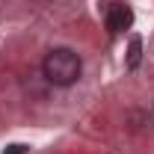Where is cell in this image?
Listing matches in <instances>:
<instances>
[{
  "label": "cell",
  "instance_id": "277c9868",
  "mask_svg": "<svg viewBox=\"0 0 154 154\" xmlns=\"http://www.w3.org/2000/svg\"><path fill=\"white\" fill-rule=\"evenodd\" d=\"M3 154H27V145H18V142H15V145H9Z\"/></svg>",
  "mask_w": 154,
  "mask_h": 154
},
{
  "label": "cell",
  "instance_id": "7a4b0ae2",
  "mask_svg": "<svg viewBox=\"0 0 154 154\" xmlns=\"http://www.w3.org/2000/svg\"><path fill=\"white\" fill-rule=\"evenodd\" d=\"M134 24V12H131V6H125V3H113L110 9H107V30L110 33H122V30H128Z\"/></svg>",
  "mask_w": 154,
  "mask_h": 154
},
{
  "label": "cell",
  "instance_id": "6da1fadb",
  "mask_svg": "<svg viewBox=\"0 0 154 154\" xmlns=\"http://www.w3.org/2000/svg\"><path fill=\"white\" fill-rule=\"evenodd\" d=\"M42 71L48 77V83H54V86H74L80 80L83 62L71 48H54L42 62Z\"/></svg>",
  "mask_w": 154,
  "mask_h": 154
},
{
  "label": "cell",
  "instance_id": "3957f363",
  "mask_svg": "<svg viewBox=\"0 0 154 154\" xmlns=\"http://www.w3.org/2000/svg\"><path fill=\"white\" fill-rule=\"evenodd\" d=\"M139 54H142V42H139V38H131V51H128V68H136V65H139Z\"/></svg>",
  "mask_w": 154,
  "mask_h": 154
}]
</instances>
